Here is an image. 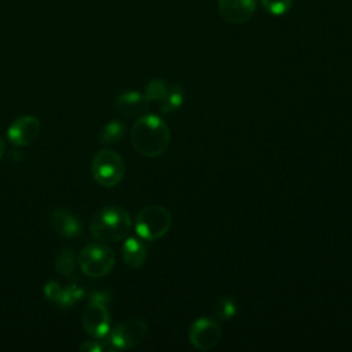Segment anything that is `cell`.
Instances as JSON below:
<instances>
[{
  "instance_id": "6da1fadb",
  "label": "cell",
  "mask_w": 352,
  "mask_h": 352,
  "mask_svg": "<svg viewBox=\"0 0 352 352\" xmlns=\"http://www.w3.org/2000/svg\"><path fill=\"white\" fill-rule=\"evenodd\" d=\"M131 142L139 154L144 157H158L169 147L170 129L161 117L144 114L133 124Z\"/></svg>"
},
{
  "instance_id": "7a4b0ae2",
  "label": "cell",
  "mask_w": 352,
  "mask_h": 352,
  "mask_svg": "<svg viewBox=\"0 0 352 352\" xmlns=\"http://www.w3.org/2000/svg\"><path fill=\"white\" fill-rule=\"evenodd\" d=\"M132 228L129 213L120 206H106L95 212L89 221L94 238L102 242H118L125 239Z\"/></svg>"
},
{
  "instance_id": "3957f363",
  "label": "cell",
  "mask_w": 352,
  "mask_h": 352,
  "mask_svg": "<svg viewBox=\"0 0 352 352\" xmlns=\"http://www.w3.org/2000/svg\"><path fill=\"white\" fill-rule=\"evenodd\" d=\"M172 227V214L162 205H148L140 209L135 219L138 235L146 241L162 238Z\"/></svg>"
},
{
  "instance_id": "277c9868",
  "label": "cell",
  "mask_w": 352,
  "mask_h": 352,
  "mask_svg": "<svg viewBox=\"0 0 352 352\" xmlns=\"http://www.w3.org/2000/svg\"><path fill=\"white\" fill-rule=\"evenodd\" d=\"M91 172L98 184L103 187H114L124 177L125 162L117 151L103 148L95 154L91 164Z\"/></svg>"
},
{
  "instance_id": "5b68a950",
  "label": "cell",
  "mask_w": 352,
  "mask_h": 352,
  "mask_svg": "<svg viewBox=\"0 0 352 352\" xmlns=\"http://www.w3.org/2000/svg\"><path fill=\"white\" fill-rule=\"evenodd\" d=\"M77 263L85 275L100 278L113 270L116 254L113 249L104 243H91L80 252Z\"/></svg>"
},
{
  "instance_id": "8992f818",
  "label": "cell",
  "mask_w": 352,
  "mask_h": 352,
  "mask_svg": "<svg viewBox=\"0 0 352 352\" xmlns=\"http://www.w3.org/2000/svg\"><path fill=\"white\" fill-rule=\"evenodd\" d=\"M107 301L109 297L103 293L92 294L81 315L84 330L96 340H100L110 333V312L106 307Z\"/></svg>"
},
{
  "instance_id": "52a82bcc",
  "label": "cell",
  "mask_w": 352,
  "mask_h": 352,
  "mask_svg": "<svg viewBox=\"0 0 352 352\" xmlns=\"http://www.w3.org/2000/svg\"><path fill=\"white\" fill-rule=\"evenodd\" d=\"M148 331V324L144 319L132 318L118 323L111 331L109 341L114 349H129L143 341Z\"/></svg>"
},
{
  "instance_id": "ba28073f",
  "label": "cell",
  "mask_w": 352,
  "mask_h": 352,
  "mask_svg": "<svg viewBox=\"0 0 352 352\" xmlns=\"http://www.w3.org/2000/svg\"><path fill=\"white\" fill-rule=\"evenodd\" d=\"M221 340V329L212 318H198L188 329L190 344L199 351L213 349Z\"/></svg>"
},
{
  "instance_id": "9c48e42d",
  "label": "cell",
  "mask_w": 352,
  "mask_h": 352,
  "mask_svg": "<svg viewBox=\"0 0 352 352\" xmlns=\"http://www.w3.org/2000/svg\"><path fill=\"white\" fill-rule=\"evenodd\" d=\"M220 16L232 25H243L253 16L257 0H219Z\"/></svg>"
},
{
  "instance_id": "30bf717a",
  "label": "cell",
  "mask_w": 352,
  "mask_h": 352,
  "mask_svg": "<svg viewBox=\"0 0 352 352\" xmlns=\"http://www.w3.org/2000/svg\"><path fill=\"white\" fill-rule=\"evenodd\" d=\"M41 124L34 116H23L16 118L8 128V139L16 146H28L40 135Z\"/></svg>"
},
{
  "instance_id": "8fae6325",
  "label": "cell",
  "mask_w": 352,
  "mask_h": 352,
  "mask_svg": "<svg viewBox=\"0 0 352 352\" xmlns=\"http://www.w3.org/2000/svg\"><path fill=\"white\" fill-rule=\"evenodd\" d=\"M44 294L47 300L60 308L72 307L77 300H80L84 294L82 289L77 285L62 286L55 280H50L44 287Z\"/></svg>"
},
{
  "instance_id": "7c38bea8",
  "label": "cell",
  "mask_w": 352,
  "mask_h": 352,
  "mask_svg": "<svg viewBox=\"0 0 352 352\" xmlns=\"http://www.w3.org/2000/svg\"><path fill=\"white\" fill-rule=\"evenodd\" d=\"M51 224L56 234L65 238H76L81 234V221L69 210L55 208L51 210Z\"/></svg>"
},
{
  "instance_id": "4fadbf2b",
  "label": "cell",
  "mask_w": 352,
  "mask_h": 352,
  "mask_svg": "<svg viewBox=\"0 0 352 352\" xmlns=\"http://www.w3.org/2000/svg\"><path fill=\"white\" fill-rule=\"evenodd\" d=\"M148 99L144 94L136 91H128L118 95L114 100L116 109L125 117H135L144 113L148 107Z\"/></svg>"
},
{
  "instance_id": "5bb4252c",
  "label": "cell",
  "mask_w": 352,
  "mask_h": 352,
  "mask_svg": "<svg viewBox=\"0 0 352 352\" xmlns=\"http://www.w3.org/2000/svg\"><path fill=\"white\" fill-rule=\"evenodd\" d=\"M121 254H122L124 263L128 267L140 268L146 263L147 248L143 243V241L133 236H129V238L126 236L121 248Z\"/></svg>"
},
{
  "instance_id": "9a60e30c",
  "label": "cell",
  "mask_w": 352,
  "mask_h": 352,
  "mask_svg": "<svg viewBox=\"0 0 352 352\" xmlns=\"http://www.w3.org/2000/svg\"><path fill=\"white\" fill-rule=\"evenodd\" d=\"M183 99H184V92L182 85L173 84L172 87H169L164 99L158 102V107L162 113H170L177 110L183 104Z\"/></svg>"
},
{
  "instance_id": "2e32d148",
  "label": "cell",
  "mask_w": 352,
  "mask_h": 352,
  "mask_svg": "<svg viewBox=\"0 0 352 352\" xmlns=\"http://www.w3.org/2000/svg\"><path fill=\"white\" fill-rule=\"evenodd\" d=\"M76 263L77 257L74 252L69 248L62 249L56 256H55V270L58 274L63 276H72L76 270Z\"/></svg>"
},
{
  "instance_id": "e0dca14e",
  "label": "cell",
  "mask_w": 352,
  "mask_h": 352,
  "mask_svg": "<svg viewBox=\"0 0 352 352\" xmlns=\"http://www.w3.org/2000/svg\"><path fill=\"white\" fill-rule=\"evenodd\" d=\"M236 312L238 302L232 296H223L213 305V314L220 320H231Z\"/></svg>"
},
{
  "instance_id": "ac0fdd59",
  "label": "cell",
  "mask_w": 352,
  "mask_h": 352,
  "mask_svg": "<svg viewBox=\"0 0 352 352\" xmlns=\"http://www.w3.org/2000/svg\"><path fill=\"white\" fill-rule=\"evenodd\" d=\"M124 132H125L124 124L118 120H114V121L107 122L102 128L99 140L102 142V144H114L124 136Z\"/></svg>"
},
{
  "instance_id": "d6986e66",
  "label": "cell",
  "mask_w": 352,
  "mask_h": 352,
  "mask_svg": "<svg viewBox=\"0 0 352 352\" xmlns=\"http://www.w3.org/2000/svg\"><path fill=\"white\" fill-rule=\"evenodd\" d=\"M168 89H169V87L165 82V80H162V78H153L146 85L144 96L148 99V102H151V100L161 102L164 99V96L166 95Z\"/></svg>"
},
{
  "instance_id": "ffe728a7",
  "label": "cell",
  "mask_w": 352,
  "mask_h": 352,
  "mask_svg": "<svg viewBox=\"0 0 352 352\" xmlns=\"http://www.w3.org/2000/svg\"><path fill=\"white\" fill-rule=\"evenodd\" d=\"M260 1L263 8L272 15H283L293 6V0H260Z\"/></svg>"
},
{
  "instance_id": "44dd1931",
  "label": "cell",
  "mask_w": 352,
  "mask_h": 352,
  "mask_svg": "<svg viewBox=\"0 0 352 352\" xmlns=\"http://www.w3.org/2000/svg\"><path fill=\"white\" fill-rule=\"evenodd\" d=\"M103 349V345L99 341H85L81 346V352H100Z\"/></svg>"
},
{
  "instance_id": "7402d4cb",
  "label": "cell",
  "mask_w": 352,
  "mask_h": 352,
  "mask_svg": "<svg viewBox=\"0 0 352 352\" xmlns=\"http://www.w3.org/2000/svg\"><path fill=\"white\" fill-rule=\"evenodd\" d=\"M4 150H6V146H4V142H3V139L0 138V158H1V155L4 154Z\"/></svg>"
}]
</instances>
